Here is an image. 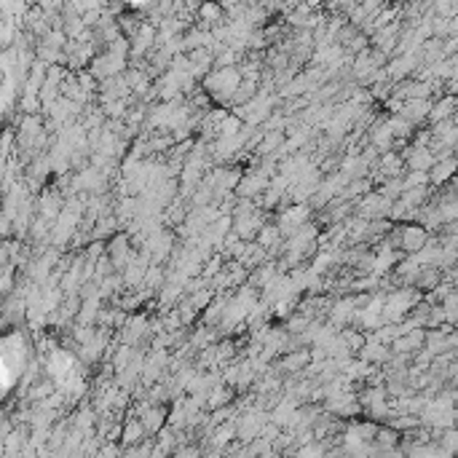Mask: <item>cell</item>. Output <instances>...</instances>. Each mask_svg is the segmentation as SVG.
<instances>
[{
  "instance_id": "cell-1",
  "label": "cell",
  "mask_w": 458,
  "mask_h": 458,
  "mask_svg": "<svg viewBox=\"0 0 458 458\" xmlns=\"http://www.w3.org/2000/svg\"><path fill=\"white\" fill-rule=\"evenodd\" d=\"M242 81H244V75H242L239 64H233V67H214L212 73L204 75L201 86L212 99L222 102V105H231V97L236 94Z\"/></svg>"
},
{
  "instance_id": "cell-2",
  "label": "cell",
  "mask_w": 458,
  "mask_h": 458,
  "mask_svg": "<svg viewBox=\"0 0 458 458\" xmlns=\"http://www.w3.org/2000/svg\"><path fill=\"white\" fill-rule=\"evenodd\" d=\"M389 244L394 246V249H402L405 255H416V252H421L424 246L429 244V239H431V231H429L424 222H402L397 228H392L389 231Z\"/></svg>"
},
{
  "instance_id": "cell-3",
  "label": "cell",
  "mask_w": 458,
  "mask_h": 458,
  "mask_svg": "<svg viewBox=\"0 0 458 458\" xmlns=\"http://www.w3.org/2000/svg\"><path fill=\"white\" fill-rule=\"evenodd\" d=\"M89 70H92L99 81H105V78H113V75L126 73V70H129V57L116 54V51H105V54H97V57H94Z\"/></svg>"
},
{
  "instance_id": "cell-4",
  "label": "cell",
  "mask_w": 458,
  "mask_h": 458,
  "mask_svg": "<svg viewBox=\"0 0 458 458\" xmlns=\"http://www.w3.org/2000/svg\"><path fill=\"white\" fill-rule=\"evenodd\" d=\"M357 357L359 359H365V362H370V365H378V367H383L392 357H394V351H392V346L389 343H383V340H378V338L372 335H367V343L357 351Z\"/></svg>"
},
{
  "instance_id": "cell-5",
  "label": "cell",
  "mask_w": 458,
  "mask_h": 458,
  "mask_svg": "<svg viewBox=\"0 0 458 458\" xmlns=\"http://www.w3.org/2000/svg\"><path fill=\"white\" fill-rule=\"evenodd\" d=\"M263 220H266V217L260 214V209H255V212H239V214H233V231H236L242 239L252 242V239H257L260 228L266 225Z\"/></svg>"
},
{
  "instance_id": "cell-6",
  "label": "cell",
  "mask_w": 458,
  "mask_h": 458,
  "mask_svg": "<svg viewBox=\"0 0 458 458\" xmlns=\"http://www.w3.org/2000/svg\"><path fill=\"white\" fill-rule=\"evenodd\" d=\"M402 155H405V166L407 169H431L434 164H437V153L431 151L429 145H407L405 151H402Z\"/></svg>"
},
{
  "instance_id": "cell-7",
  "label": "cell",
  "mask_w": 458,
  "mask_h": 458,
  "mask_svg": "<svg viewBox=\"0 0 458 458\" xmlns=\"http://www.w3.org/2000/svg\"><path fill=\"white\" fill-rule=\"evenodd\" d=\"M456 116H458V94L445 92L440 99H434V105H431L429 126H434V123H440V121H450V118H456Z\"/></svg>"
},
{
  "instance_id": "cell-8",
  "label": "cell",
  "mask_w": 458,
  "mask_h": 458,
  "mask_svg": "<svg viewBox=\"0 0 458 458\" xmlns=\"http://www.w3.org/2000/svg\"><path fill=\"white\" fill-rule=\"evenodd\" d=\"M456 175H458V151L453 153V155L437 158V164L429 169V177H431V185H434V188L448 185V180H453Z\"/></svg>"
},
{
  "instance_id": "cell-9",
  "label": "cell",
  "mask_w": 458,
  "mask_h": 458,
  "mask_svg": "<svg viewBox=\"0 0 458 458\" xmlns=\"http://www.w3.org/2000/svg\"><path fill=\"white\" fill-rule=\"evenodd\" d=\"M431 105L434 99L427 97V99H405V107L399 116H405L407 121H413L416 126H421L424 121H429V113H431Z\"/></svg>"
},
{
  "instance_id": "cell-10",
  "label": "cell",
  "mask_w": 458,
  "mask_h": 458,
  "mask_svg": "<svg viewBox=\"0 0 458 458\" xmlns=\"http://www.w3.org/2000/svg\"><path fill=\"white\" fill-rule=\"evenodd\" d=\"M145 437H148V429H145V424H142L140 416H129V418L123 421V434H121L123 448H131V445L142 442Z\"/></svg>"
},
{
  "instance_id": "cell-11",
  "label": "cell",
  "mask_w": 458,
  "mask_h": 458,
  "mask_svg": "<svg viewBox=\"0 0 458 458\" xmlns=\"http://www.w3.org/2000/svg\"><path fill=\"white\" fill-rule=\"evenodd\" d=\"M311 362H314V354L308 348H298V351H287L284 354V359L279 362V370H284V372H303Z\"/></svg>"
},
{
  "instance_id": "cell-12",
  "label": "cell",
  "mask_w": 458,
  "mask_h": 458,
  "mask_svg": "<svg viewBox=\"0 0 458 458\" xmlns=\"http://www.w3.org/2000/svg\"><path fill=\"white\" fill-rule=\"evenodd\" d=\"M204 27H209L212 30L214 25H220L222 19H225V8L217 3V0H204L201 3V8H199V16H196Z\"/></svg>"
},
{
  "instance_id": "cell-13",
  "label": "cell",
  "mask_w": 458,
  "mask_h": 458,
  "mask_svg": "<svg viewBox=\"0 0 458 458\" xmlns=\"http://www.w3.org/2000/svg\"><path fill=\"white\" fill-rule=\"evenodd\" d=\"M231 402H233V386L225 383V381H220L217 386H212V392H209V397H207V410L225 407V405H231Z\"/></svg>"
},
{
  "instance_id": "cell-14",
  "label": "cell",
  "mask_w": 458,
  "mask_h": 458,
  "mask_svg": "<svg viewBox=\"0 0 458 458\" xmlns=\"http://www.w3.org/2000/svg\"><path fill=\"white\" fill-rule=\"evenodd\" d=\"M228 298H231V295H220L217 301H212V303L201 311V322H204L207 327H212V325H217V327H220V322H222V314H225V305H228Z\"/></svg>"
},
{
  "instance_id": "cell-15",
  "label": "cell",
  "mask_w": 458,
  "mask_h": 458,
  "mask_svg": "<svg viewBox=\"0 0 458 458\" xmlns=\"http://www.w3.org/2000/svg\"><path fill=\"white\" fill-rule=\"evenodd\" d=\"M255 97H257V81H249V78H244V81L239 84L236 94L231 97V105H233V107H239V105H246V102H252Z\"/></svg>"
},
{
  "instance_id": "cell-16",
  "label": "cell",
  "mask_w": 458,
  "mask_h": 458,
  "mask_svg": "<svg viewBox=\"0 0 458 458\" xmlns=\"http://www.w3.org/2000/svg\"><path fill=\"white\" fill-rule=\"evenodd\" d=\"M405 180V190L407 188H418V185H431V177H429L427 169H407V175H402Z\"/></svg>"
},
{
  "instance_id": "cell-17",
  "label": "cell",
  "mask_w": 458,
  "mask_h": 458,
  "mask_svg": "<svg viewBox=\"0 0 458 458\" xmlns=\"http://www.w3.org/2000/svg\"><path fill=\"white\" fill-rule=\"evenodd\" d=\"M383 196H389V199H399L402 193H405V180H402V175L399 177H389V180H383V185L378 188Z\"/></svg>"
},
{
  "instance_id": "cell-18",
  "label": "cell",
  "mask_w": 458,
  "mask_h": 458,
  "mask_svg": "<svg viewBox=\"0 0 458 458\" xmlns=\"http://www.w3.org/2000/svg\"><path fill=\"white\" fill-rule=\"evenodd\" d=\"M233 351H236V343L231 338H225V340L217 343V362H220V367L233 362Z\"/></svg>"
},
{
  "instance_id": "cell-19",
  "label": "cell",
  "mask_w": 458,
  "mask_h": 458,
  "mask_svg": "<svg viewBox=\"0 0 458 458\" xmlns=\"http://www.w3.org/2000/svg\"><path fill=\"white\" fill-rule=\"evenodd\" d=\"M225 260H228L225 255H214V257H209V260L204 263V274H201V276H204V279H214V276L225 268V266H222Z\"/></svg>"
},
{
  "instance_id": "cell-20",
  "label": "cell",
  "mask_w": 458,
  "mask_h": 458,
  "mask_svg": "<svg viewBox=\"0 0 458 458\" xmlns=\"http://www.w3.org/2000/svg\"><path fill=\"white\" fill-rule=\"evenodd\" d=\"M123 3H126L129 8H134V11H140V14H142V11H148V8H155V3H158V0H123Z\"/></svg>"
},
{
  "instance_id": "cell-21",
  "label": "cell",
  "mask_w": 458,
  "mask_h": 458,
  "mask_svg": "<svg viewBox=\"0 0 458 458\" xmlns=\"http://www.w3.org/2000/svg\"><path fill=\"white\" fill-rule=\"evenodd\" d=\"M177 456H196L199 453V448H180V450H175Z\"/></svg>"
},
{
  "instance_id": "cell-22",
  "label": "cell",
  "mask_w": 458,
  "mask_h": 458,
  "mask_svg": "<svg viewBox=\"0 0 458 458\" xmlns=\"http://www.w3.org/2000/svg\"><path fill=\"white\" fill-rule=\"evenodd\" d=\"M217 3H220V5H222V8H225V11H228V8H233V5H236V3H239V0H217Z\"/></svg>"
},
{
  "instance_id": "cell-23",
  "label": "cell",
  "mask_w": 458,
  "mask_h": 458,
  "mask_svg": "<svg viewBox=\"0 0 458 458\" xmlns=\"http://www.w3.org/2000/svg\"><path fill=\"white\" fill-rule=\"evenodd\" d=\"M303 3H308L311 8H316V5H322V3H327V0H303Z\"/></svg>"
}]
</instances>
